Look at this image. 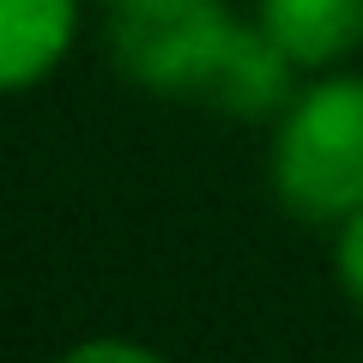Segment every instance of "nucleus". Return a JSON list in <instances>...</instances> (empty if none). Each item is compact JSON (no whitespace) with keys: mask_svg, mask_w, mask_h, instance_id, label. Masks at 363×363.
Returning <instances> with one entry per match:
<instances>
[{"mask_svg":"<svg viewBox=\"0 0 363 363\" xmlns=\"http://www.w3.org/2000/svg\"><path fill=\"white\" fill-rule=\"evenodd\" d=\"M109 55L140 91L188 97L230 121H279L303 73L260 18H236L224 0H152L109 13Z\"/></svg>","mask_w":363,"mask_h":363,"instance_id":"obj_1","label":"nucleus"},{"mask_svg":"<svg viewBox=\"0 0 363 363\" xmlns=\"http://www.w3.org/2000/svg\"><path fill=\"white\" fill-rule=\"evenodd\" d=\"M272 194L303 224L363 212V73H327L279 109Z\"/></svg>","mask_w":363,"mask_h":363,"instance_id":"obj_2","label":"nucleus"},{"mask_svg":"<svg viewBox=\"0 0 363 363\" xmlns=\"http://www.w3.org/2000/svg\"><path fill=\"white\" fill-rule=\"evenodd\" d=\"M79 0H0V97L30 91L67 61Z\"/></svg>","mask_w":363,"mask_h":363,"instance_id":"obj_3","label":"nucleus"},{"mask_svg":"<svg viewBox=\"0 0 363 363\" xmlns=\"http://www.w3.org/2000/svg\"><path fill=\"white\" fill-rule=\"evenodd\" d=\"M255 18L303 73L339 67L363 49V0H255Z\"/></svg>","mask_w":363,"mask_h":363,"instance_id":"obj_4","label":"nucleus"},{"mask_svg":"<svg viewBox=\"0 0 363 363\" xmlns=\"http://www.w3.org/2000/svg\"><path fill=\"white\" fill-rule=\"evenodd\" d=\"M333 272H339V291L351 297V309H363V212L333 224Z\"/></svg>","mask_w":363,"mask_h":363,"instance_id":"obj_5","label":"nucleus"},{"mask_svg":"<svg viewBox=\"0 0 363 363\" xmlns=\"http://www.w3.org/2000/svg\"><path fill=\"white\" fill-rule=\"evenodd\" d=\"M73 357H133V363H157L152 345H133V339H85L73 345Z\"/></svg>","mask_w":363,"mask_h":363,"instance_id":"obj_6","label":"nucleus"},{"mask_svg":"<svg viewBox=\"0 0 363 363\" xmlns=\"http://www.w3.org/2000/svg\"><path fill=\"white\" fill-rule=\"evenodd\" d=\"M109 13H128V6H152V0H104Z\"/></svg>","mask_w":363,"mask_h":363,"instance_id":"obj_7","label":"nucleus"}]
</instances>
